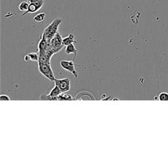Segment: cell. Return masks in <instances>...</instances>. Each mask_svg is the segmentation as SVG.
<instances>
[{
    "mask_svg": "<svg viewBox=\"0 0 168 168\" xmlns=\"http://www.w3.org/2000/svg\"><path fill=\"white\" fill-rule=\"evenodd\" d=\"M58 100H72L73 97L70 95L66 93H62L61 94H60L59 96H58Z\"/></svg>",
    "mask_w": 168,
    "mask_h": 168,
    "instance_id": "7c38bea8",
    "label": "cell"
},
{
    "mask_svg": "<svg viewBox=\"0 0 168 168\" xmlns=\"http://www.w3.org/2000/svg\"><path fill=\"white\" fill-rule=\"evenodd\" d=\"M29 7V3L27 2H21L19 5V10L22 11V12L25 13L28 10Z\"/></svg>",
    "mask_w": 168,
    "mask_h": 168,
    "instance_id": "8fae6325",
    "label": "cell"
},
{
    "mask_svg": "<svg viewBox=\"0 0 168 168\" xmlns=\"http://www.w3.org/2000/svg\"><path fill=\"white\" fill-rule=\"evenodd\" d=\"M44 4L43 0H38L36 2H32L29 4V7L26 12L23 13L22 16H25L28 13H36L41 9Z\"/></svg>",
    "mask_w": 168,
    "mask_h": 168,
    "instance_id": "8992f818",
    "label": "cell"
},
{
    "mask_svg": "<svg viewBox=\"0 0 168 168\" xmlns=\"http://www.w3.org/2000/svg\"><path fill=\"white\" fill-rule=\"evenodd\" d=\"M38 69L39 72L49 80L51 82H54L56 78L51 68L50 62H38Z\"/></svg>",
    "mask_w": 168,
    "mask_h": 168,
    "instance_id": "3957f363",
    "label": "cell"
},
{
    "mask_svg": "<svg viewBox=\"0 0 168 168\" xmlns=\"http://www.w3.org/2000/svg\"><path fill=\"white\" fill-rule=\"evenodd\" d=\"M29 57V60L30 61H33V62H38L39 60V54L38 53H30L28 55Z\"/></svg>",
    "mask_w": 168,
    "mask_h": 168,
    "instance_id": "4fadbf2b",
    "label": "cell"
},
{
    "mask_svg": "<svg viewBox=\"0 0 168 168\" xmlns=\"http://www.w3.org/2000/svg\"><path fill=\"white\" fill-rule=\"evenodd\" d=\"M62 91L60 89V88L58 87L57 85H55L54 86V88L51 89V91H50L49 95L52 97H55L57 98L58 96H59L60 94L62 93Z\"/></svg>",
    "mask_w": 168,
    "mask_h": 168,
    "instance_id": "9c48e42d",
    "label": "cell"
},
{
    "mask_svg": "<svg viewBox=\"0 0 168 168\" xmlns=\"http://www.w3.org/2000/svg\"><path fill=\"white\" fill-rule=\"evenodd\" d=\"M62 43L63 45L65 46L68 45L72 43H76L77 41L76 40H75V38L73 34H70L69 35L65 38H64L62 39Z\"/></svg>",
    "mask_w": 168,
    "mask_h": 168,
    "instance_id": "ba28073f",
    "label": "cell"
},
{
    "mask_svg": "<svg viewBox=\"0 0 168 168\" xmlns=\"http://www.w3.org/2000/svg\"><path fill=\"white\" fill-rule=\"evenodd\" d=\"M46 15L45 13H40L34 17L33 20L36 22H42L45 19Z\"/></svg>",
    "mask_w": 168,
    "mask_h": 168,
    "instance_id": "30bf717a",
    "label": "cell"
},
{
    "mask_svg": "<svg viewBox=\"0 0 168 168\" xmlns=\"http://www.w3.org/2000/svg\"><path fill=\"white\" fill-rule=\"evenodd\" d=\"M65 52L66 55L73 54L74 55L73 61H74L75 60H76V58L77 54H78V50L76 49V48H75L74 43H72V44H70L68 45H66Z\"/></svg>",
    "mask_w": 168,
    "mask_h": 168,
    "instance_id": "52a82bcc",
    "label": "cell"
},
{
    "mask_svg": "<svg viewBox=\"0 0 168 168\" xmlns=\"http://www.w3.org/2000/svg\"><path fill=\"white\" fill-rule=\"evenodd\" d=\"M158 100L168 101V93L166 92H162L158 95Z\"/></svg>",
    "mask_w": 168,
    "mask_h": 168,
    "instance_id": "5bb4252c",
    "label": "cell"
},
{
    "mask_svg": "<svg viewBox=\"0 0 168 168\" xmlns=\"http://www.w3.org/2000/svg\"><path fill=\"white\" fill-rule=\"evenodd\" d=\"M0 99L2 101H9L10 98L6 95H2L0 96Z\"/></svg>",
    "mask_w": 168,
    "mask_h": 168,
    "instance_id": "9a60e30c",
    "label": "cell"
},
{
    "mask_svg": "<svg viewBox=\"0 0 168 168\" xmlns=\"http://www.w3.org/2000/svg\"><path fill=\"white\" fill-rule=\"evenodd\" d=\"M26 2H27L28 3H32V2H36L37 1H38V0H25Z\"/></svg>",
    "mask_w": 168,
    "mask_h": 168,
    "instance_id": "2e32d148",
    "label": "cell"
},
{
    "mask_svg": "<svg viewBox=\"0 0 168 168\" xmlns=\"http://www.w3.org/2000/svg\"><path fill=\"white\" fill-rule=\"evenodd\" d=\"M54 82L55 85L59 87L62 93H66L70 90L71 88L70 80L68 78L55 79Z\"/></svg>",
    "mask_w": 168,
    "mask_h": 168,
    "instance_id": "5b68a950",
    "label": "cell"
},
{
    "mask_svg": "<svg viewBox=\"0 0 168 168\" xmlns=\"http://www.w3.org/2000/svg\"><path fill=\"white\" fill-rule=\"evenodd\" d=\"M62 39L63 38L61 34L59 32H57L49 42H48L47 51L53 55L55 53H59L62 49L63 46H65L62 43Z\"/></svg>",
    "mask_w": 168,
    "mask_h": 168,
    "instance_id": "6da1fadb",
    "label": "cell"
},
{
    "mask_svg": "<svg viewBox=\"0 0 168 168\" xmlns=\"http://www.w3.org/2000/svg\"><path fill=\"white\" fill-rule=\"evenodd\" d=\"M61 23L62 19H55L48 27L45 28L42 34L45 37L48 42H49L58 32V29H59V27Z\"/></svg>",
    "mask_w": 168,
    "mask_h": 168,
    "instance_id": "7a4b0ae2",
    "label": "cell"
},
{
    "mask_svg": "<svg viewBox=\"0 0 168 168\" xmlns=\"http://www.w3.org/2000/svg\"><path fill=\"white\" fill-rule=\"evenodd\" d=\"M60 65L63 69L70 72L75 78H78V74L76 70V69H75V66L76 65H75L74 61L62 60L60 61Z\"/></svg>",
    "mask_w": 168,
    "mask_h": 168,
    "instance_id": "277c9868",
    "label": "cell"
}]
</instances>
